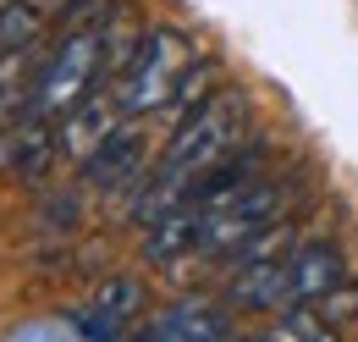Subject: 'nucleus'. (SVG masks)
<instances>
[{
	"instance_id": "f257e3e1",
	"label": "nucleus",
	"mask_w": 358,
	"mask_h": 342,
	"mask_svg": "<svg viewBox=\"0 0 358 342\" xmlns=\"http://www.w3.org/2000/svg\"><path fill=\"white\" fill-rule=\"evenodd\" d=\"M193 67H199V55H193V39L182 34V28H149L143 44H138V55L127 61V72L116 78V105H122V116H155V111H171L177 105L182 83L193 78Z\"/></svg>"
},
{
	"instance_id": "f03ea898",
	"label": "nucleus",
	"mask_w": 358,
	"mask_h": 342,
	"mask_svg": "<svg viewBox=\"0 0 358 342\" xmlns=\"http://www.w3.org/2000/svg\"><path fill=\"white\" fill-rule=\"evenodd\" d=\"M287 199H292V188L287 182H275V177H259L254 188H243V193H231V199H221L215 210H204V232H199V254H237L248 238H259L265 226H275V221H287Z\"/></svg>"
},
{
	"instance_id": "7ed1b4c3",
	"label": "nucleus",
	"mask_w": 358,
	"mask_h": 342,
	"mask_svg": "<svg viewBox=\"0 0 358 342\" xmlns=\"http://www.w3.org/2000/svg\"><path fill=\"white\" fill-rule=\"evenodd\" d=\"M83 182L94 193H127V188H143L149 182V138L143 128L122 122L89 160H83Z\"/></svg>"
},
{
	"instance_id": "20e7f679",
	"label": "nucleus",
	"mask_w": 358,
	"mask_h": 342,
	"mask_svg": "<svg viewBox=\"0 0 358 342\" xmlns=\"http://www.w3.org/2000/svg\"><path fill=\"white\" fill-rule=\"evenodd\" d=\"M143 299H149V293H143L138 276H110V282L72 315V326L83 331V342H127L133 320L143 315Z\"/></svg>"
},
{
	"instance_id": "39448f33",
	"label": "nucleus",
	"mask_w": 358,
	"mask_h": 342,
	"mask_svg": "<svg viewBox=\"0 0 358 342\" xmlns=\"http://www.w3.org/2000/svg\"><path fill=\"white\" fill-rule=\"evenodd\" d=\"M61 160V138H55V122L22 111L17 122L0 128V171H17L22 182H39L50 166Z\"/></svg>"
},
{
	"instance_id": "423d86ee",
	"label": "nucleus",
	"mask_w": 358,
	"mask_h": 342,
	"mask_svg": "<svg viewBox=\"0 0 358 342\" xmlns=\"http://www.w3.org/2000/svg\"><path fill=\"white\" fill-rule=\"evenodd\" d=\"M133 342H231V309L210 299H182L160 309Z\"/></svg>"
},
{
	"instance_id": "0eeeda50",
	"label": "nucleus",
	"mask_w": 358,
	"mask_h": 342,
	"mask_svg": "<svg viewBox=\"0 0 358 342\" xmlns=\"http://www.w3.org/2000/svg\"><path fill=\"white\" fill-rule=\"evenodd\" d=\"M221 299H226V309H254V315L292 309V254L287 259H259V265H237Z\"/></svg>"
},
{
	"instance_id": "6e6552de",
	"label": "nucleus",
	"mask_w": 358,
	"mask_h": 342,
	"mask_svg": "<svg viewBox=\"0 0 358 342\" xmlns=\"http://www.w3.org/2000/svg\"><path fill=\"white\" fill-rule=\"evenodd\" d=\"M342 282H348V259H342L336 243L314 238V243H298V249H292V309L325 303Z\"/></svg>"
},
{
	"instance_id": "1a4fd4ad",
	"label": "nucleus",
	"mask_w": 358,
	"mask_h": 342,
	"mask_svg": "<svg viewBox=\"0 0 358 342\" xmlns=\"http://www.w3.org/2000/svg\"><path fill=\"white\" fill-rule=\"evenodd\" d=\"M116 116H122L116 94H105V88H99V94H89V100H83L78 111H66V116L55 122V138H61V155H72V160H89L94 149H99V144H105L110 132L122 128Z\"/></svg>"
},
{
	"instance_id": "9d476101",
	"label": "nucleus",
	"mask_w": 358,
	"mask_h": 342,
	"mask_svg": "<svg viewBox=\"0 0 358 342\" xmlns=\"http://www.w3.org/2000/svg\"><path fill=\"white\" fill-rule=\"evenodd\" d=\"M72 0H0V55H28Z\"/></svg>"
},
{
	"instance_id": "9b49d317",
	"label": "nucleus",
	"mask_w": 358,
	"mask_h": 342,
	"mask_svg": "<svg viewBox=\"0 0 358 342\" xmlns=\"http://www.w3.org/2000/svg\"><path fill=\"white\" fill-rule=\"evenodd\" d=\"M199 232H204V210L187 199L171 215H160L155 226H143V259L171 265L177 254H199Z\"/></svg>"
},
{
	"instance_id": "f8f14e48",
	"label": "nucleus",
	"mask_w": 358,
	"mask_h": 342,
	"mask_svg": "<svg viewBox=\"0 0 358 342\" xmlns=\"http://www.w3.org/2000/svg\"><path fill=\"white\" fill-rule=\"evenodd\" d=\"M292 249H298V232H292L287 221H275V226H265L259 238H248L231 259H237V265H259V259H287Z\"/></svg>"
},
{
	"instance_id": "ddd939ff",
	"label": "nucleus",
	"mask_w": 358,
	"mask_h": 342,
	"mask_svg": "<svg viewBox=\"0 0 358 342\" xmlns=\"http://www.w3.org/2000/svg\"><path fill=\"white\" fill-rule=\"evenodd\" d=\"M314 309H320V315H325L331 326H342V320H358V287H353V282H342V287H336L331 299H325V303H314Z\"/></svg>"
},
{
	"instance_id": "4468645a",
	"label": "nucleus",
	"mask_w": 358,
	"mask_h": 342,
	"mask_svg": "<svg viewBox=\"0 0 358 342\" xmlns=\"http://www.w3.org/2000/svg\"><path fill=\"white\" fill-rule=\"evenodd\" d=\"M231 342H259V337H231Z\"/></svg>"
}]
</instances>
